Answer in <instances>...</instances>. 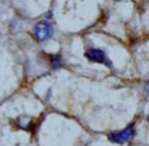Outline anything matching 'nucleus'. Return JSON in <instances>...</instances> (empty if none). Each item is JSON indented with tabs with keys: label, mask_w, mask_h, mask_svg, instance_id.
Masks as SVG:
<instances>
[{
	"label": "nucleus",
	"mask_w": 149,
	"mask_h": 146,
	"mask_svg": "<svg viewBox=\"0 0 149 146\" xmlns=\"http://www.w3.org/2000/svg\"><path fill=\"white\" fill-rule=\"evenodd\" d=\"M135 135V131H134V127L130 125L128 127H126L125 130L122 131H119V132H114V133H111L108 135V139L113 142H118V144H125V142H128L130 141Z\"/></svg>",
	"instance_id": "nucleus-1"
},
{
	"label": "nucleus",
	"mask_w": 149,
	"mask_h": 146,
	"mask_svg": "<svg viewBox=\"0 0 149 146\" xmlns=\"http://www.w3.org/2000/svg\"><path fill=\"white\" fill-rule=\"evenodd\" d=\"M51 34H52L51 25L48 23L47 21H40L34 27V36L40 42L45 41L47 39H49Z\"/></svg>",
	"instance_id": "nucleus-2"
},
{
	"label": "nucleus",
	"mask_w": 149,
	"mask_h": 146,
	"mask_svg": "<svg viewBox=\"0 0 149 146\" xmlns=\"http://www.w3.org/2000/svg\"><path fill=\"white\" fill-rule=\"evenodd\" d=\"M85 56L88 61L94 63H105L107 64V57L106 54L101 49H88L85 53Z\"/></svg>",
	"instance_id": "nucleus-3"
},
{
	"label": "nucleus",
	"mask_w": 149,
	"mask_h": 146,
	"mask_svg": "<svg viewBox=\"0 0 149 146\" xmlns=\"http://www.w3.org/2000/svg\"><path fill=\"white\" fill-rule=\"evenodd\" d=\"M50 63L54 69H58L63 65V58L61 55H51L50 56Z\"/></svg>",
	"instance_id": "nucleus-4"
},
{
	"label": "nucleus",
	"mask_w": 149,
	"mask_h": 146,
	"mask_svg": "<svg viewBox=\"0 0 149 146\" xmlns=\"http://www.w3.org/2000/svg\"><path fill=\"white\" fill-rule=\"evenodd\" d=\"M146 91H147V93L149 95V81L146 83Z\"/></svg>",
	"instance_id": "nucleus-5"
},
{
	"label": "nucleus",
	"mask_w": 149,
	"mask_h": 146,
	"mask_svg": "<svg viewBox=\"0 0 149 146\" xmlns=\"http://www.w3.org/2000/svg\"><path fill=\"white\" fill-rule=\"evenodd\" d=\"M147 119H148V121H149V116H148V118H147Z\"/></svg>",
	"instance_id": "nucleus-6"
}]
</instances>
